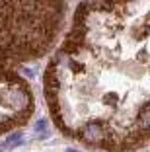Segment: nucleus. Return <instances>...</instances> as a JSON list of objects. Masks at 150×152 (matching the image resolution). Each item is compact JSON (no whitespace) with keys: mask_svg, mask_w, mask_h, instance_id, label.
I'll return each mask as SVG.
<instances>
[{"mask_svg":"<svg viewBox=\"0 0 150 152\" xmlns=\"http://www.w3.org/2000/svg\"><path fill=\"white\" fill-rule=\"evenodd\" d=\"M45 96L55 123L90 146L150 144V4L84 2L45 70Z\"/></svg>","mask_w":150,"mask_h":152,"instance_id":"1","label":"nucleus"}]
</instances>
